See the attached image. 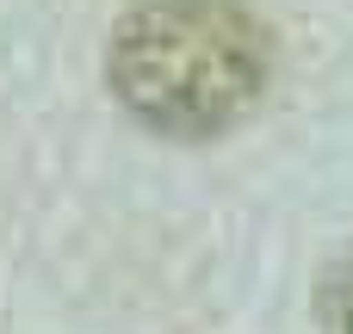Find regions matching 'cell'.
<instances>
[{"label":"cell","instance_id":"1","mask_svg":"<svg viewBox=\"0 0 353 334\" xmlns=\"http://www.w3.org/2000/svg\"><path fill=\"white\" fill-rule=\"evenodd\" d=\"M273 74L267 25L242 0H143L118 19L105 81L161 136L199 143L242 124Z\"/></svg>","mask_w":353,"mask_h":334}]
</instances>
